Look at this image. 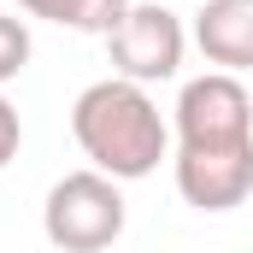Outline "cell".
<instances>
[{
	"mask_svg": "<svg viewBox=\"0 0 253 253\" xmlns=\"http://www.w3.org/2000/svg\"><path fill=\"white\" fill-rule=\"evenodd\" d=\"M194 42L218 71H253V0H206L194 12Z\"/></svg>",
	"mask_w": 253,
	"mask_h": 253,
	"instance_id": "cell-6",
	"label": "cell"
},
{
	"mask_svg": "<svg viewBox=\"0 0 253 253\" xmlns=\"http://www.w3.org/2000/svg\"><path fill=\"white\" fill-rule=\"evenodd\" d=\"M18 6L30 18H53L65 30H83V36H112L135 0H18Z\"/></svg>",
	"mask_w": 253,
	"mask_h": 253,
	"instance_id": "cell-7",
	"label": "cell"
},
{
	"mask_svg": "<svg viewBox=\"0 0 253 253\" xmlns=\"http://www.w3.org/2000/svg\"><path fill=\"white\" fill-rule=\"evenodd\" d=\"M177 194L200 212H230L253 194V141L242 147H177Z\"/></svg>",
	"mask_w": 253,
	"mask_h": 253,
	"instance_id": "cell-5",
	"label": "cell"
},
{
	"mask_svg": "<svg viewBox=\"0 0 253 253\" xmlns=\"http://www.w3.org/2000/svg\"><path fill=\"white\" fill-rule=\"evenodd\" d=\"M71 135L77 147L94 159L100 177L112 183H135V177H153L165 147H171V129L159 118L153 94L141 83L124 77H106V83H88L71 106Z\"/></svg>",
	"mask_w": 253,
	"mask_h": 253,
	"instance_id": "cell-1",
	"label": "cell"
},
{
	"mask_svg": "<svg viewBox=\"0 0 253 253\" xmlns=\"http://www.w3.org/2000/svg\"><path fill=\"white\" fill-rule=\"evenodd\" d=\"M18 141H24V124H18V106L0 94V171L18 159Z\"/></svg>",
	"mask_w": 253,
	"mask_h": 253,
	"instance_id": "cell-9",
	"label": "cell"
},
{
	"mask_svg": "<svg viewBox=\"0 0 253 253\" xmlns=\"http://www.w3.org/2000/svg\"><path fill=\"white\" fill-rule=\"evenodd\" d=\"M24 65H30V30H24V18L0 12V83H12Z\"/></svg>",
	"mask_w": 253,
	"mask_h": 253,
	"instance_id": "cell-8",
	"label": "cell"
},
{
	"mask_svg": "<svg viewBox=\"0 0 253 253\" xmlns=\"http://www.w3.org/2000/svg\"><path fill=\"white\" fill-rule=\"evenodd\" d=\"M177 135H183V147H242V141H253V94L242 88V77L206 71V77L183 83Z\"/></svg>",
	"mask_w": 253,
	"mask_h": 253,
	"instance_id": "cell-3",
	"label": "cell"
},
{
	"mask_svg": "<svg viewBox=\"0 0 253 253\" xmlns=\"http://www.w3.org/2000/svg\"><path fill=\"white\" fill-rule=\"evenodd\" d=\"M42 230L65 253H100L124 236V194L100 171H71V177H59L47 189Z\"/></svg>",
	"mask_w": 253,
	"mask_h": 253,
	"instance_id": "cell-2",
	"label": "cell"
},
{
	"mask_svg": "<svg viewBox=\"0 0 253 253\" xmlns=\"http://www.w3.org/2000/svg\"><path fill=\"white\" fill-rule=\"evenodd\" d=\"M183 47H189V36H183V18L177 12H165V6H129L124 24L106 36V53H112V71L124 77V83H165V77H177L183 71Z\"/></svg>",
	"mask_w": 253,
	"mask_h": 253,
	"instance_id": "cell-4",
	"label": "cell"
}]
</instances>
